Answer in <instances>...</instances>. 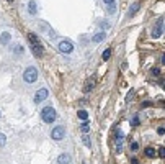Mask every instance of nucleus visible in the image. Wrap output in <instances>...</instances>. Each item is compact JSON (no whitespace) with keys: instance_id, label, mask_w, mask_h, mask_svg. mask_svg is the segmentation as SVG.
<instances>
[{"instance_id":"nucleus-19","label":"nucleus","mask_w":165,"mask_h":164,"mask_svg":"<svg viewBox=\"0 0 165 164\" xmlns=\"http://www.w3.org/2000/svg\"><path fill=\"white\" fill-rule=\"evenodd\" d=\"M82 140H84V143H85L87 148H90V146H92V141H90L88 135H82Z\"/></svg>"},{"instance_id":"nucleus-14","label":"nucleus","mask_w":165,"mask_h":164,"mask_svg":"<svg viewBox=\"0 0 165 164\" xmlns=\"http://www.w3.org/2000/svg\"><path fill=\"white\" fill-rule=\"evenodd\" d=\"M12 49H13V53H15L16 56H18V54H23V51H25L21 44H13V46H12Z\"/></svg>"},{"instance_id":"nucleus-9","label":"nucleus","mask_w":165,"mask_h":164,"mask_svg":"<svg viewBox=\"0 0 165 164\" xmlns=\"http://www.w3.org/2000/svg\"><path fill=\"white\" fill-rule=\"evenodd\" d=\"M28 12L31 13V15H36V12H38V3L34 2V0L28 2Z\"/></svg>"},{"instance_id":"nucleus-2","label":"nucleus","mask_w":165,"mask_h":164,"mask_svg":"<svg viewBox=\"0 0 165 164\" xmlns=\"http://www.w3.org/2000/svg\"><path fill=\"white\" fill-rule=\"evenodd\" d=\"M23 79H25V82H26V84L36 82V79H38V69L33 67V66L26 67V69H25V72H23Z\"/></svg>"},{"instance_id":"nucleus-18","label":"nucleus","mask_w":165,"mask_h":164,"mask_svg":"<svg viewBox=\"0 0 165 164\" xmlns=\"http://www.w3.org/2000/svg\"><path fill=\"white\" fill-rule=\"evenodd\" d=\"M146 156L147 158H155V149L154 148H146Z\"/></svg>"},{"instance_id":"nucleus-6","label":"nucleus","mask_w":165,"mask_h":164,"mask_svg":"<svg viewBox=\"0 0 165 164\" xmlns=\"http://www.w3.org/2000/svg\"><path fill=\"white\" fill-rule=\"evenodd\" d=\"M47 95H49V90H47V89H40V90L36 92V95H34V104H40V102L46 100Z\"/></svg>"},{"instance_id":"nucleus-29","label":"nucleus","mask_w":165,"mask_h":164,"mask_svg":"<svg viewBox=\"0 0 165 164\" xmlns=\"http://www.w3.org/2000/svg\"><path fill=\"white\" fill-rule=\"evenodd\" d=\"M103 2H105V3H113L115 0H103Z\"/></svg>"},{"instance_id":"nucleus-22","label":"nucleus","mask_w":165,"mask_h":164,"mask_svg":"<svg viewBox=\"0 0 165 164\" xmlns=\"http://www.w3.org/2000/svg\"><path fill=\"white\" fill-rule=\"evenodd\" d=\"M137 123H139V117H137V115H134L132 120H131V125H132V126H136Z\"/></svg>"},{"instance_id":"nucleus-4","label":"nucleus","mask_w":165,"mask_h":164,"mask_svg":"<svg viewBox=\"0 0 165 164\" xmlns=\"http://www.w3.org/2000/svg\"><path fill=\"white\" fill-rule=\"evenodd\" d=\"M59 51L60 53H66V54H69V53L74 51V44L69 41V39H62V41L59 43Z\"/></svg>"},{"instance_id":"nucleus-27","label":"nucleus","mask_w":165,"mask_h":164,"mask_svg":"<svg viewBox=\"0 0 165 164\" xmlns=\"http://www.w3.org/2000/svg\"><path fill=\"white\" fill-rule=\"evenodd\" d=\"M152 74H154V76H159V74H160V71H159L157 67H154V69H152Z\"/></svg>"},{"instance_id":"nucleus-11","label":"nucleus","mask_w":165,"mask_h":164,"mask_svg":"<svg viewBox=\"0 0 165 164\" xmlns=\"http://www.w3.org/2000/svg\"><path fill=\"white\" fill-rule=\"evenodd\" d=\"M139 8H141V3H132L131 8H129V12H128V16H134Z\"/></svg>"},{"instance_id":"nucleus-25","label":"nucleus","mask_w":165,"mask_h":164,"mask_svg":"<svg viewBox=\"0 0 165 164\" xmlns=\"http://www.w3.org/2000/svg\"><path fill=\"white\" fill-rule=\"evenodd\" d=\"M82 131H84V133L88 131V125H87V123H84V125H82Z\"/></svg>"},{"instance_id":"nucleus-17","label":"nucleus","mask_w":165,"mask_h":164,"mask_svg":"<svg viewBox=\"0 0 165 164\" xmlns=\"http://www.w3.org/2000/svg\"><path fill=\"white\" fill-rule=\"evenodd\" d=\"M123 133L118 131V136H116V146H118V149H121V143H123Z\"/></svg>"},{"instance_id":"nucleus-23","label":"nucleus","mask_w":165,"mask_h":164,"mask_svg":"<svg viewBox=\"0 0 165 164\" xmlns=\"http://www.w3.org/2000/svg\"><path fill=\"white\" fill-rule=\"evenodd\" d=\"M3 144H5V135L0 133V146H3Z\"/></svg>"},{"instance_id":"nucleus-21","label":"nucleus","mask_w":165,"mask_h":164,"mask_svg":"<svg viewBox=\"0 0 165 164\" xmlns=\"http://www.w3.org/2000/svg\"><path fill=\"white\" fill-rule=\"evenodd\" d=\"M110 54H111V51L110 49H105V51H103V59L108 61V59H110Z\"/></svg>"},{"instance_id":"nucleus-24","label":"nucleus","mask_w":165,"mask_h":164,"mask_svg":"<svg viewBox=\"0 0 165 164\" xmlns=\"http://www.w3.org/2000/svg\"><path fill=\"white\" fill-rule=\"evenodd\" d=\"M131 149H132V151H137V149H139V144L136 143V141H134V143H131Z\"/></svg>"},{"instance_id":"nucleus-20","label":"nucleus","mask_w":165,"mask_h":164,"mask_svg":"<svg viewBox=\"0 0 165 164\" xmlns=\"http://www.w3.org/2000/svg\"><path fill=\"white\" fill-rule=\"evenodd\" d=\"M116 12V5H115V2L113 3H108V13H115Z\"/></svg>"},{"instance_id":"nucleus-12","label":"nucleus","mask_w":165,"mask_h":164,"mask_svg":"<svg viewBox=\"0 0 165 164\" xmlns=\"http://www.w3.org/2000/svg\"><path fill=\"white\" fill-rule=\"evenodd\" d=\"M8 41H10V33L3 31L2 35H0V43H2V44H8Z\"/></svg>"},{"instance_id":"nucleus-30","label":"nucleus","mask_w":165,"mask_h":164,"mask_svg":"<svg viewBox=\"0 0 165 164\" xmlns=\"http://www.w3.org/2000/svg\"><path fill=\"white\" fill-rule=\"evenodd\" d=\"M7 2H13V0H7Z\"/></svg>"},{"instance_id":"nucleus-10","label":"nucleus","mask_w":165,"mask_h":164,"mask_svg":"<svg viewBox=\"0 0 165 164\" xmlns=\"http://www.w3.org/2000/svg\"><path fill=\"white\" fill-rule=\"evenodd\" d=\"M93 86H95V76H92V77L88 79V81H87V84H85V87H84V90H85V92L92 90V89H93Z\"/></svg>"},{"instance_id":"nucleus-15","label":"nucleus","mask_w":165,"mask_h":164,"mask_svg":"<svg viewBox=\"0 0 165 164\" xmlns=\"http://www.w3.org/2000/svg\"><path fill=\"white\" fill-rule=\"evenodd\" d=\"M103 39H105V33L100 31V33H97L93 36V43H100V41H103Z\"/></svg>"},{"instance_id":"nucleus-1","label":"nucleus","mask_w":165,"mask_h":164,"mask_svg":"<svg viewBox=\"0 0 165 164\" xmlns=\"http://www.w3.org/2000/svg\"><path fill=\"white\" fill-rule=\"evenodd\" d=\"M56 117H57V113H56V110L53 107H44L41 110V118L44 123H53L56 120Z\"/></svg>"},{"instance_id":"nucleus-13","label":"nucleus","mask_w":165,"mask_h":164,"mask_svg":"<svg viewBox=\"0 0 165 164\" xmlns=\"http://www.w3.org/2000/svg\"><path fill=\"white\" fill-rule=\"evenodd\" d=\"M28 39H29V43H31V46H33V44H41L40 43V38H38L34 33H29L28 35Z\"/></svg>"},{"instance_id":"nucleus-16","label":"nucleus","mask_w":165,"mask_h":164,"mask_svg":"<svg viewBox=\"0 0 165 164\" xmlns=\"http://www.w3.org/2000/svg\"><path fill=\"white\" fill-rule=\"evenodd\" d=\"M77 117H79L80 120H88V113H87L85 110H79V112H77Z\"/></svg>"},{"instance_id":"nucleus-7","label":"nucleus","mask_w":165,"mask_h":164,"mask_svg":"<svg viewBox=\"0 0 165 164\" xmlns=\"http://www.w3.org/2000/svg\"><path fill=\"white\" fill-rule=\"evenodd\" d=\"M70 161H72V158H70V154H67V153L60 154V156L57 158V162L59 164H70Z\"/></svg>"},{"instance_id":"nucleus-5","label":"nucleus","mask_w":165,"mask_h":164,"mask_svg":"<svg viewBox=\"0 0 165 164\" xmlns=\"http://www.w3.org/2000/svg\"><path fill=\"white\" fill-rule=\"evenodd\" d=\"M162 33H163V18L160 16V18L157 20V26L152 30V38H159Z\"/></svg>"},{"instance_id":"nucleus-26","label":"nucleus","mask_w":165,"mask_h":164,"mask_svg":"<svg viewBox=\"0 0 165 164\" xmlns=\"http://www.w3.org/2000/svg\"><path fill=\"white\" fill-rule=\"evenodd\" d=\"M159 154H160V158H165V148H160Z\"/></svg>"},{"instance_id":"nucleus-28","label":"nucleus","mask_w":165,"mask_h":164,"mask_svg":"<svg viewBox=\"0 0 165 164\" xmlns=\"http://www.w3.org/2000/svg\"><path fill=\"white\" fill-rule=\"evenodd\" d=\"M131 162H132V164H139V161H137L136 158H132V159H131Z\"/></svg>"},{"instance_id":"nucleus-8","label":"nucleus","mask_w":165,"mask_h":164,"mask_svg":"<svg viewBox=\"0 0 165 164\" xmlns=\"http://www.w3.org/2000/svg\"><path fill=\"white\" fill-rule=\"evenodd\" d=\"M31 49H33V54L36 56V57H43V54H44V51H43L41 44H33Z\"/></svg>"},{"instance_id":"nucleus-3","label":"nucleus","mask_w":165,"mask_h":164,"mask_svg":"<svg viewBox=\"0 0 165 164\" xmlns=\"http://www.w3.org/2000/svg\"><path fill=\"white\" fill-rule=\"evenodd\" d=\"M64 136H66V128H64V126H56L54 130L51 131V138L56 140V141L62 140Z\"/></svg>"}]
</instances>
